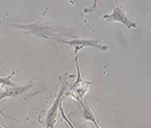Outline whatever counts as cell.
<instances>
[{"label":"cell","mask_w":151,"mask_h":128,"mask_svg":"<svg viewBox=\"0 0 151 128\" xmlns=\"http://www.w3.org/2000/svg\"><path fill=\"white\" fill-rule=\"evenodd\" d=\"M16 74V72H12L9 76L7 77H0V85L4 86V88H9V87H16L17 85L14 84L12 80V78Z\"/></svg>","instance_id":"8992f818"},{"label":"cell","mask_w":151,"mask_h":128,"mask_svg":"<svg viewBox=\"0 0 151 128\" xmlns=\"http://www.w3.org/2000/svg\"><path fill=\"white\" fill-rule=\"evenodd\" d=\"M32 84H28V85H22V86H16V87H9L6 88V90L3 92H0V100L5 99V98H10V97H16L20 94H23L27 90L32 87Z\"/></svg>","instance_id":"277c9868"},{"label":"cell","mask_w":151,"mask_h":128,"mask_svg":"<svg viewBox=\"0 0 151 128\" xmlns=\"http://www.w3.org/2000/svg\"><path fill=\"white\" fill-rule=\"evenodd\" d=\"M150 24H151V23H150Z\"/></svg>","instance_id":"ba28073f"},{"label":"cell","mask_w":151,"mask_h":128,"mask_svg":"<svg viewBox=\"0 0 151 128\" xmlns=\"http://www.w3.org/2000/svg\"><path fill=\"white\" fill-rule=\"evenodd\" d=\"M66 87H67L66 81H63L61 87L60 89V92L56 95V98H55L52 105L47 111L46 118H45V128H54V127H55L58 111L60 109V106L61 104V100H62L63 95H64L65 90H66Z\"/></svg>","instance_id":"6da1fadb"},{"label":"cell","mask_w":151,"mask_h":128,"mask_svg":"<svg viewBox=\"0 0 151 128\" xmlns=\"http://www.w3.org/2000/svg\"><path fill=\"white\" fill-rule=\"evenodd\" d=\"M79 102H80V104L81 105V107H82V113H83V118L87 120V121H90V122H92L94 126H95V127L98 128L100 126L97 124V121H96V119H95V115H94V113L93 112V111L90 109V107H88V106H86L85 105L82 101H81V99H77Z\"/></svg>","instance_id":"5b68a950"},{"label":"cell","mask_w":151,"mask_h":128,"mask_svg":"<svg viewBox=\"0 0 151 128\" xmlns=\"http://www.w3.org/2000/svg\"><path fill=\"white\" fill-rule=\"evenodd\" d=\"M59 42L63 43L65 44L71 45L74 47V52L75 54L78 53V51L83 48L86 47H92V48H96L101 51H107L108 46L103 45L100 44L97 39H73L71 41H65V40H59Z\"/></svg>","instance_id":"7a4b0ae2"},{"label":"cell","mask_w":151,"mask_h":128,"mask_svg":"<svg viewBox=\"0 0 151 128\" xmlns=\"http://www.w3.org/2000/svg\"><path fill=\"white\" fill-rule=\"evenodd\" d=\"M60 112H61V115H62V118H63V119L65 120V122H66V124H68V126L70 127V128H74V127L73 126V124L71 123V121L66 118V116H65V112H64V111H63V108H62V106H61V104H60Z\"/></svg>","instance_id":"52a82bcc"},{"label":"cell","mask_w":151,"mask_h":128,"mask_svg":"<svg viewBox=\"0 0 151 128\" xmlns=\"http://www.w3.org/2000/svg\"><path fill=\"white\" fill-rule=\"evenodd\" d=\"M103 19L108 21L120 22L122 24H124L127 28H136L137 27V24L129 20V19L125 14L122 7L119 4H117L116 6L114 7L111 14L104 15Z\"/></svg>","instance_id":"3957f363"}]
</instances>
